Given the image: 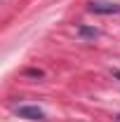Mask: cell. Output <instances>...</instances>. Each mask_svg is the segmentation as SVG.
<instances>
[{"mask_svg": "<svg viewBox=\"0 0 120 122\" xmlns=\"http://www.w3.org/2000/svg\"><path fill=\"white\" fill-rule=\"evenodd\" d=\"M92 14H120L118 2H90Z\"/></svg>", "mask_w": 120, "mask_h": 122, "instance_id": "6da1fadb", "label": "cell"}, {"mask_svg": "<svg viewBox=\"0 0 120 122\" xmlns=\"http://www.w3.org/2000/svg\"><path fill=\"white\" fill-rule=\"evenodd\" d=\"M16 115L26 117V120H45L43 108H38V106H19L16 108Z\"/></svg>", "mask_w": 120, "mask_h": 122, "instance_id": "7a4b0ae2", "label": "cell"}, {"mask_svg": "<svg viewBox=\"0 0 120 122\" xmlns=\"http://www.w3.org/2000/svg\"><path fill=\"white\" fill-rule=\"evenodd\" d=\"M78 33H80L82 38H97V35H99V30H94V28H85V26H80V28H78Z\"/></svg>", "mask_w": 120, "mask_h": 122, "instance_id": "3957f363", "label": "cell"}, {"mask_svg": "<svg viewBox=\"0 0 120 122\" xmlns=\"http://www.w3.org/2000/svg\"><path fill=\"white\" fill-rule=\"evenodd\" d=\"M113 77H118V80H120V71H113Z\"/></svg>", "mask_w": 120, "mask_h": 122, "instance_id": "277c9868", "label": "cell"}]
</instances>
